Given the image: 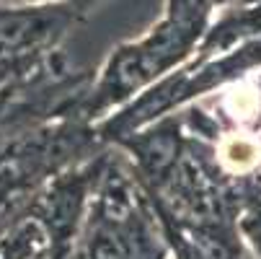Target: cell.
<instances>
[{
    "mask_svg": "<svg viewBox=\"0 0 261 259\" xmlns=\"http://www.w3.org/2000/svg\"><path fill=\"white\" fill-rule=\"evenodd\" d=\"M168 244L129 161L109 148L67 259H168Z\"/></svg>",
    "mask_w": 261,
    "mask_h": 259,
    "instance_id": "1",
    "label": "cell"
},
{
    "mask_svg": "<svg viewBox=\"0 0 261 259\" xmlns=\"http://www.w3.org/2000/svg\"><path fill=\"white\" fill-rule=\"evenodd\" d=\"M44 3H62L70 6L72 11H78L83 18L88 16V11H93L101 0H0V6H44Z\"/></svg>",
    "mask_w": 261,
    "mask_h": 259,
    "instance_id": "3",
    "label": "cell"
},
{
    "mask_svg": "<svg viewBox=\"0 0 261 259\" xmlns=\"http://www.w3.org/2000/svg\"><path fill=\"white\" fill-rule=\"evenodd\" d=\"M204 31L207 26L199 21L163 13V18L140 39L122 42L109 52L103 65L93 73L88 93L81 101L75 117L96 127L101 120L155 86L186 60H192Z\"/></svg>",
    "mask_w": 261,
    "mask_h": 259,
    "instance_id": "2",
    "label": "cell"
}]
</instances>
